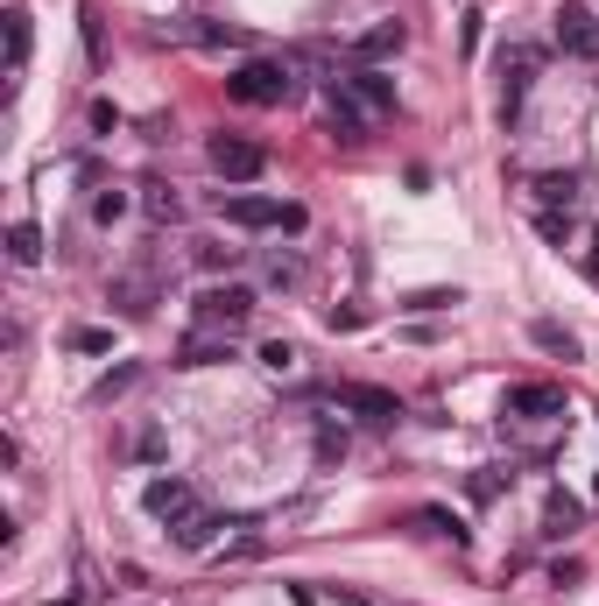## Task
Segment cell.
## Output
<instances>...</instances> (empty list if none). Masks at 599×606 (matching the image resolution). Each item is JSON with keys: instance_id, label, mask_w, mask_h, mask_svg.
<instances>
[{"instance_id": "6da1fadb", "label": "cell", "mask_w": 599, "mask_h": 606, "mask_svg": "<svg viewBox=\"0 0 599 606\" xmlns=\"http://www.w3.org/2000/svg\"><path fill=\"white\" fill-rule=\"evenodd\" d=\"M226 100H240V106H289V100H297V71H289L282 56H247L234 79H226Z\"/></svg>"}, {"instance_id": "7a4b0ae2", "label": "cell", "mask_w": 599, "mask_h": 606, "mask_svg": "<svg viewBox=\"0 0 599 606\" xmlns=\"http://www.w3.org/2000/svg\"><path fill=\"white\" fill-rule=\"evenodd\" d=\"M332 92H339V100H353V106L366 113V121H389V113H395V79H381L374 64L339 71V79H332Z\"/></svg>"}, {"instance_id": "3957f363", "label": "cell", "mask_w": 599, "mask_h": 606, "mask_svg": "<svg viewBox=\"0 0 599 606\" xmlns=\"http://www.w3.org/2000/svg\"><path fill=\"white\" fill-rule=\"evenodd\" d=\"M226 219L234 226H247V233H268V226H276V233H303V205H282V198H226Z\"/></svg>"}, {"instance_id": "277c9868", "label": "cell", "mask_w": 599, "mask_h": 606, "mask_svg": "<svg viewBox=\"0 0 599 606\" xmlns=\"http://www.w3.org/2000/svg\"><path fill=\"white\" fill-rule=\"evenodd\" d=\"M205 156H211V169H219L226 184H255L261 169H268V148H261V142H247V135H211V142H205Z\"/></svg>"}, {"instance_id": "5b68a950", "label": "cell", "mask_w": 599, "mask_h": 606, "mask_svg": "<svg viewBox=\"0 0 599 606\" xmlns=\"http://www.w3.org/2000/svg\"><path fill=\"white\" fill-rule=\"evenodd\" d=\"M190 311H198V325H205V332H240V325H247V311H255V290L226 282V290H205L198 303H190Z\"/></svg>"}, {"instance_id": "8992f818", "label": "cell", "mask_w": 599, "mask_h": 606, "mask_svg": "<svg viewBox=\"0 0 599 606\" xmlns=\"http://www.w3.org/2000/svg\"><path fill=\"white\" fill-rule=\"evenodd\" d=\"M557 50L565 56H586V64H599V14L578 8V0H565L557 8Z\"/></svg>"}, {"instance_id": "52a82bcc", "label": "cell", "mask_w": 599, "mask_h": 606, "mask_svg": "<svg viewBox=\"0 0 599 606\" xmlns=\"http://www.w3.org/2000/svg\"><path fill=\"white\" fill-rule=\"evenodd\" d=\"M508 416H521V424H550V416H565V388L557 382H515L508 388Z\"/></svg>"}, {"instance_id": "ba28073f", "label": "cell", "mask_w": 599, "mask_h": 606, "mask_svg": "<svg viewBox=\"0 0 599 606\" xmlns=\"http://www.w3.org/2000/svg\"><path fill=\"white\" fill-rule=\"evenodd\" d=\"M106 303H113L121 317H148V311H156V275H148V269L113 275V282H106Z\"/></svg>"}, {"instance_id": "9c48e42d", "label": "cell", "mask_w": 599, "mask_h": 606, "mask_svg": "<svg viewBox=\"0 0 599 606\" xmlns=\"http://www.w3.org/2000/svg\"><path fill=\"white\" fill-rule=\"evenodd\" d=\"M500 71H508V85H500V127H515V113H521V92H529V79H536V50H508L500 56Z\"/></svg>"}, {"instance_id": "30bf717a", "label": "cell", "mask_w": 599, "mask_h": 606, "mask_svg": "<svg viewBox=\"0 0 599 606\" xmlns=\"http://www.w3.org/2000/svg\"><path fill=\"white\" fill-rule=\"evenodd\" d=\"M148 515H156V522H169V529H177L184 515H198V494H190V480H148Z\"/></svg>"}, {"instance_id": "8fae6325", "label": "cell", "mask_w": 599, "mask_h": 606, "mask_svg": "<svg viewBox=\"0 0 599 606\" xmlns=\"http://www.w3.org/2000/svg\"><path fill=\"white\" fill-rule=\"evenodd\" d=\"M219 359H234V332H205V325H190V332H184L177 367H219Z\"/></svg>"}, {"instance_id": "7c38bea8", "label": "cell", "mask_w": 599, "mask_h": 606, "mask_svg": "<svg viewBox=\"0 0 599 606\" xmlns=\"http://www.w3.org/2000/svg\"><path fill=\"white\" fill-rule=\"evenodd\" d=\"M332 403L360 409V416H374V424H395V416H402V403H395L389 388H366V382H345V388H332Z\"/></svg>"}, {"instance_id": "4fadbf2b", "label": "cell", "mask_w": 599, "mask_h": 606, "mask_svg": "<svg viewBox=\"0 0 599 606\" xmlns=\"http://www.w3.org/2000/svg\"><path fill=\"white\" fill-rule=\"evenodd\" d=\"M402 43H410V29H402V22H374V29L353 43V56H360V64H381V56H395Z\"/></svg>"}, {"instance_id": "5bb4252c", "label": "cell", "mask_w": 599, "mask_h": 606, "mask_svg": "<svg viewBox=\"0 0 599 606\" xmlns=\"http://www.w3.org/2000/svg\"><path fill=\"white\" fill-rule=\"evenodd\" d=\"M324 127H332L339 142H360V135H366V113H360L353 100H339V92H332V100H324Z\"/></svg>"}, {"instance_id": "9a60e30c", "label": "cell", "mask_w": 599, "mask_h": 606, "mask_svg": "<svg viewBox=\"0 0 599 606\" xmlns=\"http://www.w3.org/2000/svg\"><path fill=\"white\" fill-rule=\"evenodd\" d=\"M578 522H586V508H578L571 494H550V501H544V536H571Z\"/></svg>"}, {"instance_id": "2e32d148", "label": "cell", "mask_w": 599, "mask_h": 606, "mask_svg": "<svg viewBox=\"0 0 599 606\" xmlns=\"http://www.w3.org/2000/svg\"><path fill=\"white\" fill-rule=\"evenodd\" d=\"M8 261H14V269H35V261H43V233H35L29 219L8 226Z\"/></svg>"}, {"instance_id": "e0dca14e", "label": "cell", "mask_w": 599, "mask_h": 606, "mask_svg": "<svg viewBox=\"0 0 599 606\" xmlns=\"http://www.w3.org/2000/svg\"><path fill=\"white\" fill-rule=\"evenodd\" d=\"M536 198H544L550 212H557V205L571 212V198H578V177H571V169H544V177H536Z\"/></svg>"}, {"instance_id": "ac0fdd59", "label": "cell", "mask_w": 599, "mask_h": 606, "mask_svg": "<svg viewBox=\"0 0 599 606\" xmlns=\"http://www.w3.org/2000/svg\"><path fill=\"white\" fill-rule=\"evenodd\" d=\"M211 529H219V515H205V508H198V515H184V522H177V543H184V551H205Z\"/></svg>"}, {"instance_id": "d6986e66", "label": "cell", "mask_w": 599, "mask_h": 606, "mask_svg": "<svg viewBox=\"0 0 599 606\" xmlns=\"http://www.w3.org/2000/svg\"><path fill=\"white\" fill-rule=\"evenodd\" d=\"M452 303H466V296H458V290H410L402 311H452Z\"/></svg>"}, {"instance_id": "ffe728a7", "label": "cell", "mask_w": 599, "mask_h": 606, "mask_svg": "<svg viewBox=\"0 0 599 606\" xmlns=\"http://www.w3.org/2000/svg\"><path fill=\"white\" fill-rule=\"evenodd\" d=\"M416 529H423V536H452V543H466V529L444 515V508H423V515H416Z\"/></svg>"}, {"instance_id": "44dd1931", "label": "cell", "mask_w": 599, "mask_h": 606, "mask_svg": "<svg viewBox=\"0 0 599 606\" xmlns=\"http://www.w3.org/2000/svg\"><path fill=\"white\" fill-rule=\"evenodd\" d=\"M8 56H14V71L29 64V14H22V8L8 14Z\"/></svg>"}, {"instance_id": "7402d4cb", "label": "cell", "mask_w": 599, "mask_h": 606, "mask_svg": "<svg viewBox=\"0 0 599 606\" xmlns=\"http://www.w3.org/2000/svg\"><path fill=\"white\" fill-rule=\"evenodd\" d=\"M79 35H85V56H92V71L106 64V35H100V22H92V8H79Z\"/></svg>"}, {"instance_id": "603a6c76", "label": "cell", "mask_w": 599, "mask_h": 606, "mask_svg": "<svg viewBox=\"0 0 599 606\" xmlns=\"http://www.w3.org/2000/svg\"><path fill=\"white\" fill-rule=\"evenodd\" d=\"M536 346H544V353H565V359H578V338H571L565 325H536Z\"/></svg>"}, {"instance_id": "cb8c5ba5", "label": "cell", "mask_w": 599, "mask_h": 606, "mask_svg": "<svg viewBox=\"0 0 599 606\" xmlns=\"http://www.w3.org/2000/svg\"><path fill=\"white\" fill-rule=\"evenodd\" d=\"M113 346V332H100V325H79L71 332V353H106Z\"/></svg>"}, {"instance_id": "d4e9b609", "label": "cell", "mask_w": 599, "mask_h": 606, "mask_svg": "<svg viewBox=\"0 0 599 606\" xmlns=\"http://www.w3.org/2000/svg\"><path fill=\"white\" fill-rule=\"evenodd\" d=\"M148 219H177V191L169 184H148Z\"/></svg>"}, {"instance_id": "484cf974", "label": "cell", "mask_w": 599, "mask_h": 606, "mask_svg": "<svg viewBox=\"0 0 599 606\" xmlns=\"http://www.w3.org/2000/svg\"><path fill=\"white\" fill-rule=\"evenodd\" d=\"M121 212H127V198H121V191H100V198H92V219H100V226H113Z\"/></svg>"}, {"instance_id": "4316f807", "label": "cell", "mask_w": 599, "mask_h": 606, "mask_svg": "<svg viewBox=\"0 0 599 606\" xmlns=\"http://www.w3.org/2000/svg\"><path fill=\"white\" fill-rule=\"evenodd\" d=\"M198 43H205V50H226V43H240V29H219V22H205V29H198Z\"/></svg>"}, {"instance_id": "83f0119b", "label": "cell", "mask_w": 599, "mask_h": 606, "mask_svg": "<svg viewBox=\"0 0 599 606\" xmlns=\"http://www.w3.org/2000/svg\"><path fill=\"white\" fill-rule=\"evenodd\" d=\"M536 233H544V240H565V233H571V212H544V219H536Z\"/></svg>"}, {"instance_id": "f1b7e54d", "label": "cell", "mask_w": 599, "mask_h": 606, "mask_svg": "<svg viewBox=\"0 0 599 606\" xmlns=\"http://www.w3.org/2000/svg\"><path fill=\"white\" fill-rule=\"evenodd\" d=\"M324 325H332V332H360V325H366V311H353V303H345V311H332Z\"/></svg>"}, {"instance_id": "f546056e", "label": "cell", "mask_w": 599, "mask_h": 606, "mask_svg": "<svg viewBox=\"0 0 599 606\" xmlns=\"http://www.w3.org/2000/svg\"><path fill=\"white\" fill-rule=\"evenodd\" d=\"M127 382H134V367H113V374H106V382H100V388H92V395H100V403H106V395H121Z\"/></svg>"}, {"instance_id": "4dcf8cb0", "label": "cell", "mask_w": 599, "mask_h": 606, "mask_svg": "<svg viewBox=\"0 0 599 606\" xmlns=\"http://www.w3.org/2000/svg\"><path fill=\"white\" fill-rule=\"evenodd\" d=\"M586 275H592V282H599V233H592V240H586Z\"/></svg>"}, {"instance_id": "1f68e13d", "label": "cell", "mask_w": 599, "mask_h": 606, "mask_svg": "<svg viewBox=\"0 0 599 606\" xmlns=\"http://www.w3.org/2000/svg\"><path fill=\"white\" fill-rule=\"evenodd\" d=\"M592 501H599V487H592Z\"/></svg>"}]
</instances>
